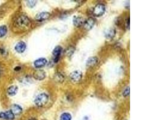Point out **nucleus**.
<instances>
[{
    "mask_svg": "<svg viewBox=\"0 0 160 120\" xmlns=\"http://www.w3.org/2000/svg\"><path fill=\"white\" fill-rule=\"evenodd\" d=\"M7 33V28L6 25L0 26V37H3Z\"/></svg>",
    "mask_w": 160,
    "mask_h": 120,
    "instance_id": "nucleus-18",
    "label": "nucleus"
},
{
    "mask_svg": "<svg viewBox=\"0 0 160 120\" xmlns=\"http://www.w3.org/2000/svg\"><path fill=\"white\" fill-rule=\"evenodd\" d=\"M37 1H28L26 4H27V6L30 8H33L35 6V5L36 4Z\"/></svg>",
    "mask_w": 160,
    "mask_h": 120,
    "instance_id": "nucleus-20",
    "label": "nucleus"
},
{
    "mask_svg": "<svg viewBox=\"0 0 160 120\" xmlns=\"http://www.w3.org/2000/svg\"><path fill=\"white\" fill-rule=\"evenodd\" d=\"M33 77L35 79L38 81H41L46 78V73L42 70H37L33 74Z\"/></svg>",
    "mask_w": 160,
    "mask_h": 120,
    "instance_id": "nucleus-5",
    "label": "nucleus"
},
{
    "mask_svg": "<svg viewBox=\"0 0 160 120\" xmlns=\"http://www.w3.org/2000/svg\"><path fill=\"white\" fill-rule=\"evenodd\" d=\"M115 30L113 29V28H110V29H108L105 31V37L107 39H110L114 37V36H115Z\"/></svg>",
    "mask_w": 160,
    "mask_h": 120,
    "instance_id": "nucleus-14",
    "label": "nucleus"
},
{
    "mask_svg": "<svg viewBox=\"0 0 160 120\" xmlns=\"http://www.w3.org/2000/svg\"><path fill=\"white\" fill-rule=\"evenodd\" d=\"M14 48L17 52L21 54V53H23L25 51L26 48V44L24 41H21L16 44Z\"/></svg>",
    "mask_w": 160,
    "mask_h": 120,
    "instance_id": "nucleus-6",
    "label": "nucleus"
},
{
    "mask_svg": "<svg viewBox=\"0 0 160 120\" xmlns=\"http://www.w3.org/2000/svg\"><path fill=\"white\" fill-rule=\"evenodd\" d=\"M130 94V87H127L125 89V91L123 93V96L124 97L128 96Z\"/></svg>",
    "mask_w": 160,
    "mask_h": 120,
    "instance_id": "nucleus-21",
    "label": "nucleus"
},
{
    "mask_svg": "<svg viewBox=\"0 0 160 120\" xmlns=\"http://www.w3.org/2000/svg\"><path fill=\"white\" fill-rule=\"evenodd\" d=\"M95 21L93 18H89V19L85 21L84 24H83V27L86 30H90L93 28L94 26Z\"/></svg>",
    "mask_w": 160,
    "mask_h": 120,
    "instance_id": "nucleus-7",
    "label": "nucleus"
},
{
    "mask_svg": "<svg viewBox=\"0 0 160 120\" xmlns=\"http://www.w3.org/2000/svg\"><path fill=\"white\" fill-rule=\"evenodd\" d=\"M51 16V14L49 12H46V11H43L38 13L36 16V19L37 21H42L44 20H46L48 19Z\"/></svg>",
    "mask_w": 160,
    "mask_h": 120,
    "instance_id": "nucleus-9",
    "label": "nucleus"
},
{
    "mask_svg": "<svg viewBox=\"0 0 160 120\" xmlns=\"http://www.w3.org/2000/svg\"><path fill=\"white\" fill-rule=\"evenodd\" d=\"M49 101V97L45 93H41L36 97L34 100V103L37 106L42 107L47 104Z\"/></svg>",
    "mask_w": 160,
    "mask_h": 120,
    "instance_id": "nucleus-2",
    "label": "nucleus"
},
{
    "mask_svg": "<svg viewBox=\"0 0 160 120\" xmlns=\"http://www.w3.org/2000/svg\"><path fill=\"white\" fill-rule=\"evenodd\" d=\"M0 118H3V119H5V114H4V112H1V113H0Z\"/></svg>",
    "mask_w": 160,
    "mask_h": 120,
    "instance_id": "nucleus-22",
    "label": "nucleus"
},
{
    "mask_svg": "<svg viewBox=\"0 0 160 120\" xmlns=\"http://www.w3.org/2000/svg\"><path fill=\"white\" fill-rule=\"evenodd\" d=\"M5 114V119H13L14 118V115L13 114V112L10 110V111H6V112H4Z\"/></svg>",
    "mask_w": 160,
    "mask_h": 120,
    "instance_id": "nucleus-17",
    "label": "nucleus"
},
{
    "mask_svg": "<svg viewBox=\"0 0 160 120\" xmlns=\"http://www.w3.org/2000/svg\"><path fill=\"white\" fill-rule=\"evenodd\" d=\"M64 76L60 73H56L55 75V80L58 82H62L64 81Z\"/></svg>",
    "mask_w": 160,
    "mask_h": 120,
    "instance_id": "nucleus-16",
    "label": "nucleus"
},
{
    "mask_svg": "<svg viewBox=\"0 0 160 120\" xmlns=\"http://www.w3.org/2000/svg\"><path fill=\"white\" fill-rule=\"evenodd\" d=\"M71 115L68 112H66L62 114L61 115L60 119L61 120H71Z\"/></svg>",
    "mask_w": 160,
    "mask_h": 120,
    "instance_id": "nucleus-19",
    "label": "nucleus"
},
{
    "mask_svg": "<svg viewBox=\"0 0 160 120\" xmlns=\"http://www.w3.org/2000/svg\"><path fill=\"white\" fill-rule=\"evenodd\" d=\"M70 78L73 82H79L82 78V73L80 71H74L70 73Z\"/></svg>",
    "mask_w": 160,
    "mask_h": 120,
    "instance_id": "nucleus-4",
    "label": "nucleus"
},
{
    "mask_svg": "<svg viewBox=\"0 0 160 120\" xmlns=\"http://www.w3.org/2000/svg\"><path fill=\"white\" fill-rule=\"evenodd\" d=\"M10 111L12 112L13 114L14 115H18L21 114L22 113V108L19 105L14 104L11 106Z\"/></svg>",
    "mask_w": 160,
    "mask_h": 120,
    "instance_id": "nucleus-12",
    "label": "nucleus"
},
{
    "mask_svg": "<svg viewBox=\"0 0 160 120\" xmlns=\"http://www.w3.org/2000/svg\"><path fill=\"white\" fill-rule=\"evenodd\" d=\"M105 10H106V7H105L104 5L103 4H98L95 7L93 13L95 16L98 17V16H101L104 14Z\"/></svg>",
    "mask_w": 160,
    "mask_h": 120,
    "instance_id": "nucleus-3",
    "label": "nucleus"
},
{
    "mask_svg": "<svg viewBox=\"0 0 160 120\" xmlns=\"http://www.w3.org/2000/svg\"><path fill=\"white\" fill-rule=\"evenodd\" d=\"M98 62V59L95 56H93L88 58V59L86 61V66L88 67H92L97 65Z\"/></svg>",
    "mask_w": 160,
    "mask_h": 120,
    "instance_id": "nucleus-13",
    "label": "nucleus"
},
{
    "mask_svg": "<svg viewBox=\"0 0 160 120\" xmlns=\"http://www.w3.org/2000/svg\"><path fill=\"white\" fill-rule=\"evenodd\" d=\"M47 63V61L46 58H41L39 59H37L34 61V66L36 68H41L46 66Z\"/></svg>",
    "mask_w": 160,
    "mask_h": 120,
    "instance_id": "nucleus-10",
    "label": "nucleus"
},
{
    "mask_svg": "<svg viewBox=\"0 0 160 120\" xmlns=\"http://www.w3.org/2000/svg\"><path fill=\"white\" fill-rule=\"evenodd\" d=\"M62 49L60 46H58L53 49L52 54L54 56V61L55 63L58 62V59H59V56L61 55V52H62Z\"/></svg>",
    "mask_w": 160,
    "mask_h": 120,
    "instance_id": "nucleus-8",
    "label": "nucleus"
},
{
    "mask_svg": "<svg viewBox=\"0 0 160 120\" xmlns=\"http://www.w3.org/2000/svg\"><path fill=\"white\" fill-rule=\"evenodd\" d=\"M85 21V19L82 16H74L73 18V24L76 27H79L83 25Z\"/></svg>",
    "mask_w": 160,
    "mask_h": 120,
    "instance_id": "nucleus-11",
    "label": "nucleus"
},
{
    "mask_svg": "<svg viewBox=\"0 0 160 120\" xmlns=\"http://www.w3.org/2000/svg\"><path fill=\"white\" fill-rule=\"evenodd\" d=\"M30 23L31 22L27 16L22 15L14 22V26L20 29H24V28L28 27L29 26Z\"/></svg>",
    "mask_w": 160,
    "mask_h": 120,
    "instance_id": "nucleus-1",
    "label": "nucleus"
},
{
    "mask_svg": "<svg viewBox=\"0 0 160 120\" xmlns=\"http://www.w3.org/2000/svg\"><path fill=\"white\" fill-rule=\"evenodd\" d=\"M18 88L15 85H12L7 89V93L9 96H13L14 95L16 94V93L18 92Z\"/></svg>",
    "mask_w": 160,
    "mask_h": 120,
    "instance_id": "nucleus-15",
    "label": "nucleus"
},
{
    "mask_svg": "<svg viewBox=\"0 0 160 120\" xmlns=\"http://www.w3.org/2000/svg\"><path fill=\"white\" fill-rule=\"evenodd\" d=\"M29 120H36V119H29Z\"/></svg>",
    "mask_w": 160,
    "mask_h": 120,
    "instance_id": "nucleus-23",
    "label": "nucleus"
}]
</instances>
